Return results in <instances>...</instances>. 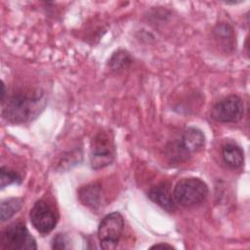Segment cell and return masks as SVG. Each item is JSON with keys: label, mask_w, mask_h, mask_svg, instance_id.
Wrapping results in <instances>:
<instances>
[{"label": "cell", "mask_w": 250, "mask_h": 250, "mask_svg": "<svg viewBox=\"0 0 250 250\" xmlns=\"http://www.w3.org/2000/svg\"><path fill=\"white\" fill-rule=\"evenodd\" d=\"M215 39L228 51L234 47V34L232 27L227 22H221L214 28Z\"/></svg>", "instance_id": "7c38bea8"}, {"label": "cell", "mask_w": 250, "mask_h": 250, "mask_svg": "<svg viewBox=\"0 0 250 250\" xmlns=\"http://www.w3.org/2000/svg\"><path fill=\"white\" fill-rule=\"evenodd\" d=\"M1 250H35L37 245L23 223L17 222L6 228L0 235Z\"/></svg>", "instance_id": "3957f363"}, {"label": "cell", "mask_w": 250, "mask_h": 250, "mask_svg": "<svg viewBox=\"0 0 250 250\" xmlns=\"http://www.w3.org/2000/svg\"><path fill=\"white\" fill-rule=\"evenodd\" d=\"M67 236L63 233H58L52 241V248L53 249H58V250H62V249H67Z\"/></svg>", "instance_id": "2e32d148"}, {"label": "cell", "mask_w": 250, "mask_h": 250, "mask_svg": "<svg viewBox=\"0 0 250 250\" xmlns=\"http://www.w3.org/2000/svg\"><path fill=\"white\" fill-rule=\"evenodd\" d=\"M147 196L150 200L168 212H172L176 209V201L171 193L170 184L167 182H161L151 188Z\"/></svg>", "instance_id": "ba28073f"}, {"label": "cell", "mask_w": 250, "mask_h": 250, "mask_svg": "<svg viewBox=\"0 0 250 250\" xmlns=\"http://www.w3.org/2000/svg\"><path fill=\"white\" fill-rule=\"evenodd\" d=\"M46 103L45 94L40 89L21 90L2 103V115L10 123H26L40 114Z\"/></svg>", "instance_id": "6da1fadb"}, {"label": "cell", "mask_w": 250, "mask_h": 250, "mask_svg": "<svg viewBox=\"0 0 250 250\" xmlns=\"http://www.w3.org/2000/svg\"><path fill=\"white\" fill-rule=\"evenodd\" d=\"M22 199L19 197L7 198L1 202L0 206V218L1 222H5L11 219L21 208Z\"/></svg>", "instance_id": "4fadbf2b"}, {"label": "cell", "mask_w": 250, "mask_h": 250, "mask_svg": "<svg viewBox=\"0 0 250 250\" xmlns=\"http://www.w3.org/2000/svg\"><path fill=\"white\" fill-rule=\"evenodd\" d=\"M243 103L236 95H230L218 102L211 109L210 116L221 123L237 122L243 116Z\"/></svg>", "instance_id": "8992f818"}, {"label": "cell", "mask_w": 250, "mask_h": 250, "mask_svg": "<svg viewBox=\"0 0 250 250\" xmlns=\"http://www.w3.org/2000/svg\"><path fill=\"white\" fill-rule=\"evenodd\" d=\"M79 198L84 205L97 209L101 205L102 189L98 184L87 185L79 190Z\"/></svg>", "instance_id": "8fae6325"}, {"label": "cell", "mask_w": 250, "mask_h": 250, "mask_svg": "<svg viewBox=\"0 0 250 250\" xmlns=\"http://www.w3.org/2000/svg\"><path fill=\"white\" fill-rule=\"evenodd\" d=\"M124 229V219L119 212H112L104 217L98 228L100 245L104 250L115 249Z\"/></svg>", "instance_id": "5b68a950"}, {"label": "cell", "mask_w": 250, "mask_h": 250, "mask_svg": "<svg viewBox=\"0 0 250 250\" xmlns=\"http://www.w3.org/2000/svg\"><path fill=\"white\" fill-rule=\"evenodd\" d=\"M2 92H1V103H3L5 101V95H6V91H5V84L2 82Z\"/></svg>", "instance_id": "ac0fdd59"}, {"label": "cell", "mask_w": 250, "mask_h": 250, "mask_svg": "<svg viewBox=\"0 0 250 250\" xmlns=\"http://www.w3.org/2000/svg\"><path fill=\"white\" fill-rule=\"evenodd\" d=\"M131 62L129 55L125 51H118L115 53L110 61H109V65L112 69H120L122 67H125L126 64H129Z\"/></svg>", "instance_id": "9a60e30c"}, {"label": "cell", "mask_w": 250, "mask_h": 250, "mask_svg": "<svg viewBox=\"0 0 250 250\" xmlns=\"http://www.w3.org/2000/svg\"><path fill=\"white\" fill-rule=\"evenodd\" d=\"M159 248H168V249H174L175 247L174 246H172V245H170V244H168V243H157V244H154V245H152L151 247H150V249H159Z\"/></svg>", "instance_id": "e0dca14e"}, {"label": "cell", "mask_w": 250, "mask_h": 250, "mask_svg": "<svg viewBox=\"0 0 250 250\" xmlns=\"http://www.w3.org/2000/svg\"><path fill=\"white\" fill-rule=\"evenodd\" d=\"M21 182V178L17 172L10 170L4 166L1 167V170H0V187H1V188H4L5 187H7L11 184H14V183L20 184Z\"/></svg>", "instance_id": "5bb4252c"}, {"label": "cell", "mask_w": 250, "mask_h": 250, "mask_svg": "<svg viewBox=\"0 0 250 250\" xmlns=\"http://www.w3.org/2000/svg\"><path fill=\"white\" fill-rule=\"evenodd\" d=\"M222 155L225 163L231 168H239L243 164V150L237 144L233 142H228L223 146Z\"/></svg>", "instance_id": "30bf717a"}, {"label": "cell", "mask_w": 250, "mask_h": 250, "mask_svg": "<svg viewBox=\"0 0 250 250\" xmlns=\"http://www.w3.org/2000/svg\"><path fill=\"white\" fill-rule=\"evenodd\" d=\"M29 217L32 226L41 234L51 232L58 223L54 209L45 200H38L34 203L30 209Z\"/></svg>", "instance_id": "52a82bcc"}, {"label": "cell", "mask_w": 250, "mask_h": 250, "mask_svg": "<svg viewBox=\"0 0 250 250\" xmlns=\"http://www.w3.org/2000/svg\"><path fill=\"white\" fill-rule=\"evenodd\" d=\"M178 142L185 151L189 154L199 151L204 146L205 137L203 132L198 128L188 127L182 133V136Z\"/></svg>", "instance_id": "9c48e42d"}, {"label": "cell", "mask_w": 250, "mask_h": 250, "mask_svg": "<svg viewBox=\"0 0 250 250\" xmlns=\"http://www.w3.org/2000/svg\"><path fill=\"white\" fill-rule=\"evenodd\" d=\"M115 156L113 136L109 131L103 130L91 142L90 162L93 169H101L109 165Z\"/></svg>", "instance_id": "277c9868"}, {"label": "cell", "mask_w": 250, "mask_h": 250, "mask_svg": "<svg viewBox=\"0 0 250 250\" xmlns=\"http://www.w3.org/2000/svg\"><path fill=\"white\" fill-rule=\"evenodd\" d=\"M208 187L199 178H184L175 186L173 197L181 206L189 208L201 204L208 195Z\"/></svg>", "instance_id": "7a4b0ae2"}]
</instances>
